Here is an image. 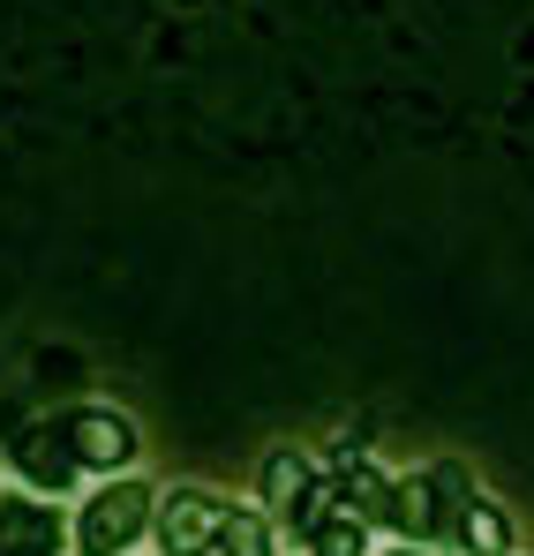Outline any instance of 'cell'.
Masks as SVG:
<instances>
[{
	"mask_svg": "<svg viewBox=\"0 0 534 556\" xmlns=\"http://www.w3.org/2000/svg\"><path fill=\"white\" fill-rule=\"evenodd\" d=\"M219 496L211 489H174L166 504H159V542H166V556H203L211 542H219Z\"/></svg>",
	"mask_w": 534,
	"mask_h": 556,
	"instance_id": "6da1fadb",
	"label": "cell"
},
{
	"mask_svg": "<svg viewBox=\"0 0 534 556\" xmlns=\"http://www.w3.org/2000/svg\"><path fill=\"white\" fill-rule=\"evenodd\" d=\"M61 549V519L30 496H0V556H53Z\"/></svg>",
	"mask_w": 534,
	"mask_h": 556,
	"instance_id": "277c9868",
	"label": "cell"
},
{
	"mask_svg": "<svg viewBox=\"0 0 534 556\" xmlns=\"http://www.w3.org/2000/svg\"><path fill=\"white\" fill-rule=\"evenodd\" d=\"M301 496H309V466L294 459V452H271V459H264V504L294 511Z\"/></svg>",
	"mask_w": 534,
	"mask_h": 556,
	"instance_id": "ba28073f",
	"label": "cell"
},
{
	"mask_svg": "<svg viewBox=\"0 0 534 556\" xmlns=\"http://www.w3.org/2000/svg\"><path fill=\"white\" fill-rule=\"evenodd\" d=\"M392 519H399L407 534H430V527H437V504H430V481H414V489H392Z\"/></svg>",
	"mask_w": 534,
	"mask_h": 556,
	"instance_id": "30bf717a",
	"label": "cell"
},
{
	"mask_svg": "<svg viewBox=\"0 0 534 556\" xmlns=\"http://www.w3.org/2000/svg\"><path fill=\"white\" fill-rule=\"evenodd\" d=\"M339 481H347V511H355L361 527H369V519H392V489H384V481H376L355 452L339 459Z\"/></svg>",
	"mask_w": 534,
	"mask_h": 556,
	"instance_id": "52a82bcc",
	"label": "cell"
},
{
	"mask_svg": "<svg viewBox=\"0 0 534 556\" xmlns=\"http://www.w3.org/2000/svg\"><path fill=\"white\" fill-rule=\"evenodd\" d=\"M61 429H69V452H76L84 466H128V459H136V429H128L121 414H105V406L69 414Z\"/></svg>",
	"mask_w": 534,
	"mask_h": 556,
	"instance_id": "3957f363",
	"label": "cell"
},
{
	"mask_svg": "<svg viewBox=\"0 0 534 556\" xmlns=\"http://www.w3.org/2000/svg\"><path fill=\"white\" fill-rule=\"evenodd\" d=\"M219 549L226 556H271L264 519H219Z\"/></svg>",
	"mask_w": 534,
	"mask_h": 556,
	"instance_id": "8fae6325",
	"label": "cell"
},
{
	"mask_svg": "<svg viewBox=\"0 0 534 556\" xmlns=\"http://www.w3.org/2000/svg\"><path fill=\"white\" fill-rule=\"evenodd\" d=\"M144 511H151V496L136 489V481H121V489H105L98 504L84 511V549L90 556H113L136 542V527H144Z\"/></svg>",
	"mask_w": 534,
	"mask_h": 556,
	"instance_id": "7a4b0ae2",
	"label": "cell"
},
{
	"mask_svg": "<svg viewBox=\"0 0 534 556\" xmlns=\"http://www.w3.org/2000/svg\"><path fill=\"white\" fill-rule=\"evenodd\" d=\"M361 534H369V527H361L355 511H347V519H316V527H309L316 556H361Z\"/></svg>",
	"mask_w": 534,
	"mask_h": 556,
	"instance_id": "9c48e42d",
	"label": "cell"
},
{
	"mask_svg": "<svg viewBox=\"0 0 534 556\" xmlns=\"http://www.w3.org/2000/svg\"><path fill=\"white\" fill-rule=\"evenodd\" d=\"M399 556H414V549H399Z\"/></svg>",
	"mask_w": 534,
	"mask_h": 556,
	"instance_id": "7c38bea8",
	"label": "cell"
},
{
	"mask_svg": "<svg viewBox=\"0 0 534 556\" xmlns=\"http://www.w3.org/2000/svg\"><path fill=\"white\" fill-rule=\"evenodd\" d=\"M437 489L451 496V534H459L467 549H482V556L505 549V519H497V511H489V504H482V496H474V489H467V481H459L451 466L437 473Z\"/></svg>",
	"mask_w": 534,
	"mask_h": 556,
	"instance_id": "5b68a950",
	"label": "cell"
},
{
	"mask_svg": "<svg viewBox=\"0 0 534 556\" xmlns=\"http://www.w3.org/2000/svg\"><path fill=\"white\" fill-rule=\"evenodd\" d=\"M15 459L30 481H46V489H61L69 473H76V452H69V429H30L23 444H15Z\"/></svg>",
	"mask_w": 534,
	"mask_h": 556,
	"instance_id": "8992f818",
	"label": "cell"
}]
</instances>
